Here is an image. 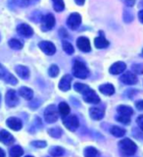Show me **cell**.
I'll list each match as a JSON object with an SVG mask.
<instances>
[{"label": "cell", "instance_id": "cell-18", "mask_svg": "<svg viewBox=\"0 0 143 157\" xmlns=\"http://www.w3.org/2000/svg\"><path fill=\"white\" fill-rule=\"evenodd\" d=\"M19 94L27 100H31L33 97V91L27 86H23L19 90Z\"/></svg>", "mask_w": 143, "mask_h": 157}, {"label": "cell", "instance_id": "cell-31", "mask_svg": "<svg viewBox=\"0 0 143 157\" xmlns=\"http://www.w3.org/2000/svg\"><path fill=\"white\" fill-rule=\"evenodd\" d=\"M49 135L51 136L55 137V139H58V137H60L63 134V132L61 129H59V128H53V129H50L48 131Z\"/></svg>", "mask_w": 143, "mask_h": 157}, {"label": "cell", "instance_id": "cell-33", "mask_svg": "<svg viewBox=\"0 0 143 157\" xmlns=\"http://www.w3.org/2000/svg\"><path fill=\"white\" fill-rule=\"evenodd\" d=\"M73 88L77 91V92H80V93H82L85 92L86 90H88L89 88V86H87L86 85H83V83H80V82H76L75 83V86H73Z\"/></svg>", "mask_w": 143, "mask_h": 157}, {"label": "cell", "instance_id": "cell-11", "mask_svg": "<svg viewBox=\"0 0 143 157\" xmlns=\"http://www.w3.org/2000/svg\"><path fill=\"white\" fill-rule=\"evenodd\" d=\"M77 45L78 48H80V50H81L83 52H89L91 50L89 39L87 37H85V36L78 37L77 40Z\"/></svg>", "mask_w": 143, "mask_h": 157}, {"label": "cell", "instance_id": "cell-34", "mask_svg": "<svg viewBox=\"0 0 143 157\" xmlns=\"http://www.w3.org/2000/svg\"><path fill=\"white\" fill-rule=\"evenodd\" d=\"M12 1L19 7H27L31 4V0H12Z\"/></svg>", "mask_w": 143, "mask_h": 157}, {"label": "cell", "instance_id": "cell-24", "mask_svg": "<svg viewBox=\"0 0 143 157\" xmlns=\"http://www.w3.org/2000/svg\"><path fill=\"white\" fill-rule=\"evenodd\" d=\"M24 153V150L21 146L15 145L9 150V156L10 157H21Z\"/></svg>", "mask_w": 143, "mask_h": 157}, {"label": "cell", "instance_id": "cell-40", "mask_svg": "<svg viewBox=\"0 0 143 157\" xmlns=\"http://www.w3.org/2000/svg\"><path fill=\"white\" fill-rule=\"evenodd\" d=\"M135 107L137 108L138 110H143V100H139L135 103Z\"/></svg>", "mask_w": 143, "mask_h": 157}, {"label": "cell", "instance_id": "cell-10", "mask_svg": "<svg viewBox=\"0 0 143 157\" xmlns=\"http://www.w3.org/2000/svg\"><path fill=\"white\" fill-rule=\"evenodd\" d=\"M17 32L24 37H29L33 34V29L31 26L27 24H20L17 27Z\"/></svg>", "mask_w": 143, "mask_h": 157}, {"label": "cell", "instance_id": "cell-1", "mask_svg": "<svg viewBox=\"0 0 143 157\" xmlns=\"http://www.w3.org/2000/svg\"><path fill=\"white\" fill-rule=\"evenodd\" d=\"M120 153L124 157L132 156L137 149V146L134 141L130 139H124L119 142Z\"/></svg>", "mask_w": 143, "mask_h": 157}, {"label": "cell", "instance_id": "cell-7", "mask_svg": "<svg viewBox=\"0 0 143 157\" xmlns=\"http://www.w3.org/2000/svg\"><path fill=\"white\" fill-rule=\"evenodd\" d=\"M54 26H55V17L52 14H47L46 16L43 17L42 25H41L42 31L44 32L50 31L51 29H53Z\"/></svg>", "mask_w": 143, "mask_h": 157}, {"label": "cell", "instance_id": "cell-17", "mask_svg": "<svg viewBox=\"0 0 143 157\" xmlns=\"http://www.w3.org/2000/svg\"><path fill=\"white\" fill-rule=\"evenodd\" d=\"M0 141L4 144H11L14 142V136L9 132L2 130L0 132Z\"/></svg>", "mask_w": 143, "mask_h": 157}, {"label": "cell", "instance_id": "cell-13", "mask_svg": "<svg viewBox=\"0 0 143 157\" xmlns=\"http://www.w3.org/2000/svg\"><path fill=\"white\" fill-rule=\"evenodd\" d=\"M6 123H7V126L10 128V129H12L14 131H20L23 127L22 121L20 119H18V118H15V117L9 118Z\"/></svg>", "mask_w": 143, "mask_h": 157}, {"label": "cell", "instance_id": "cell-37", "mask_svg": "<svg viewBox=\"0 0 143 157\" xmlns=\"http://www.w3.org/2000/svg\"><path fill=\"white\" fill-rule=\"evenodd\" d=\"M32 145H33L34 147H37V148H42V147L46 146V142L43 140H36V141H32Z\"/></svg>", "mask_w": 143, "mask_h": 157}, {"label": "cell", "instance_id": "cell-26", "mask_svg": "<svg viewBox=\"0 0 143 157\" xmlns=\"http://www.w3.org/2000/svg\"><path fill=\"white\" fill-rule=\"evenodd\" d=\"M58 109H59V113H60L63 117L68 116L69 113H70V106H69L66 102H61L60 104H59Z\"/></svg>", "mask_w": 143, "mask_h": 157}, {"label": "cell", "instance_id": "cell-14", "mask_svg": "<svg viewBox=\"0 0 143 157\" xmlns=\"http://www.w3.org/2000/svg\"><path fill=\"white\" fill-rule=\"evenodd\" d=\"M71 83H72V77L70 75L64 76L60 82H59V88L63 91H68L71 88Z\"/></svg>", "mask_w": 143, "mask_h": 157}, {"label": "cell", "instance_id": "cell-47", "mask_svg": "<svg viewBox=\"0 0 143 157\" xmlns=\"http://www.w3.org/2000/svg\"><path fill=\"white\" fill-rule=\"evenodd\" d=\"M26 157H32V156H26Z\"/></svg>", "mask_w": 143, "mask_h": 157}, {"label": "cell", "instance_id": "cell-29", "mask_svg": "<svg viewBox=\"0 0 143 157\" xmlns=\"http://www.w3.org/2000/svg\"><path fill=\"white\" fill-rule=\"evenodd\" d=\"M52 2H53V7L57 12H61L65 8V3H64L63 0H52Z\"/></svg>", "mask_w": 143, "mask_h": 157}, {"label": "cell", "instance_id": "cell-6", "mask_svg": "<svg viewBox=\"0 0 143 157\" xmlns=\"http://www.w3.org/2000/svg\"><path fill=\"white\" fill-rule=\"evenodd\" d=\"M81 24V16L78 13H73L68 18L67 25L71 29H77Z\"/></svg>", "mask_w": 143, "mask_h": 157}, {"label": "cell", "instance_id": "cell-46", "mask_svg": "<svg viewBox=\"0 0 143 157\" xmlns=\"http://www.w3.org/2000/svg\"><path fill=\"white\" fill-rule=\"evenodd\" d=\"M60 33H61V34H63V36H64V37H66V36H68V34H67V33H63V29H61V32H60Z\"/></svg>", "mask_w": 143, "mask_h": 157}, {"label": "cell", "instance_id": "cell-35", "mask_svg": "<svg viewBox=\"0 0 143 157\" xmlns=\"http://www.w3.org/2000/svg\"><path fill=\"white\" fill-rule=\"evenodd\" d=\"M49 76L52 77V78H55L58 76L59 74V68L56 65H52L50 68H49Z\"/></svg>", "mask_w": 143, "mask_h": 157}, {"label": "cell", "instance_id": "cell-16", "mask_svg": "<svg viewBox=\"0 0 143 157\" xmlns=\"http://www.w3.org/2000/svg\"><path fill=\"white\" fill-rule=\"evenodd\" d=\"M89 115L93 120L99 121L104 117V110H102L101 108L92 107L89 109Z\"/></svg>", "mask_w": 143, "mask_h": 157}, {"label": "cell", "instance_id": "cell-8", "mask_svg": "<svg viewBox=\"0 0 143 157\" xmlns=\"http://www.w3.org/2000/svg\"><path fill=\"white\" fill-rule=\"evenodd\" d=\"M38 46L46 55H53V54L56 52L55 45L50 41H45V40L41 41V42H39Z\"/></svg>", "mask_w": 143, "mask_h": 157}, {"label": "cell", "instance_id": "cell-39", "mask_svg": "<svg viewBox=\"0 0 143 157\" xmlns=\"http://www.w3.org/2000/svg\"><path fill=\"white\" fill-rule=\"evenodd\" d=\"M136 122H137V125H138V127L143 131V115H140L138 118H137Z\"/></svg>", "mask_w": 143, "mask_h": 157}, {"label": "cell", "instance_id": "cell-44", "mask_svg": "<svg viewBox=\"0 0 143 157\" xmlns=\"http://www.w3.org/2000/svg\"><path fill=\"white\" fill-rule=\"evenodd\" d=\"M75 1H76V3L77 5H80V6H81V5L85 4V0H75Z\"/></svg>", "mask_w": 143, "mask_h": 157}, {"label": "cell", "instance_id": "cell-19", "mask_svg": "<svg viewBox=\"0 0 143 157\" xmlns=\"http://www.w3.org/2000/svg\"><path fill=\"white\" fill-rule=\"evenodd\" d=\"M99 90L105 95H112L115 93V87L111 83H106V85H102L99 86Z\"/></svg>", "mask_w": 143, "mask_h": 157}, {"label": "cell", "instance_id": "cell-45", "mask_svg": "<svg viewBox=\"0 0 143 157\" xmlns=\"http://www.w3.org/2000/svg\"><path fill=\"white\" fill-rule=\"evenodd\" d=\"M0 157H5V152L0 148Z\"/></svg>", "mask_w": 143, "mask_h": 157}, {"label": "cell", "instance_id": "cell-15", "mask_svg": "<svg viewBox=\"0 0 143 157\" xmlns=\"http://www.w3.org/2000/svg\"><path fill=\"white\" fill-rule=\"evenodd\" d=\"M126 68V65L124 62H116L110 67V73L112 75H119L122 73Z\"/></svg>", "mask_w": 143, "mask_h": 157}, {"label": "cell", "instance_id": "cell-23", "mask_svg": "<svg viewBox=\"0 0 143 157\" xmlns=\"http://www.w3.org/2000/svg\"><path fill=\"white\" fill-rule=\"evenodd\" d=\"M110 132L116 137H121V136H124L126 135V130L122 129V128H121V127L113 126L110 129Z\"/></svg>", "mask_w": 143, "mask_h": 157}, {"label": "cell", "instance_id": "cell-12", "mask_svg": "<svg viewBox=\"0 0 143 157\" xmlns=\"http://www.w3.org/2000/svg\"><path fill=\"white\" fill-rule=\"evenodd\" d=\"M121 81L127 86H132V85H135L137 82V78L134 73L126 72L124 75L121 77Z\"/></svg>", "mask_w": 143, "mask_h": 157}, {"label": "cell", "instance_id": "cell-36", "mask_svg": "<svg viewBox=\"0 0 143 157\" xmlns=\"http://www.w3.org/2000/svg\"><path fill=\"white\" fill-rule=\"evenodd\" d=\"M117 121L122 123V124H129V123L130 122V117H126V116L118 115L117 116Z\"/></svg>", "mask_w": 143, "mask_h": 157}, {"label": "cell", "instance_id": "cell-43", "mask_svg": "<svg viewBox=\"0 0 143 157\" xmlns=\"http://www.w3.org/2000/svg\"><path fill=\"white\" fill-rule=\"evenodd\" d=\"M138 19L141 23H143V10H141V11L138 13Z\"/></svg>", "mask_w": 143, "mask_h": 157}, {"label": "cell", "instance_id": "cell-41", "mask_svg": "<svg viewBox=\"0 0 143 157\" xmlns=\"http://www.w3.org/2000/svg\"><path fill=\"white\" fill-rule=\"evenodd\" d=\"M125 1H126V4L129 7H132L135 3V0H125Z\"/></svg>", "mask_w": 143, "mask_h": 157}, {"label": "cell", "instance_id": "cell-9", "mask_svg": "<svg viewBox=\"0 0 143 157\" xmlns=\"http://www.w3.org/2000/svg\"><path fill=\"white\" fill-rule=\"evenodd\" d=\"M18 103H19V98L16 91L13 90H8L6 94V104L9 107H14L18 105Z\"/></svg>", "mask_w": 143, "mask_h": 157}, {"label": "cell", "instance_id": "cell-38", "mask_svg": "<svg viewBox=\"0 0 143 157\" xmlns=\"http://www.w3.org/2000/svg\"><path fill=\"white\" fill-rule=\"evenodd\" d=\"M132 69H134V71L137 74L143 73V66H141V65H134L132 66Z\"/></svg>", "mask_w": 143, "mask_h": 157}, {"label": "cell", "instance_id": "cell-30", "mask_svg": "<svg viewBox=\"0 0 143 157\" xmlns=\"http://www.w3.org/2000/svg\"><path fill=\"white\" fill-rule=\"evenodd\" d=\"M63 49L64 51H65L67 54H69V55H72V54L75 52V49H73V46L72 45V44L69 42V41H66L64 40L63 41Z\"/></svg>", "mask_w": 143, "mask_h": 157}, {"label": "cell", "instance_id": "cell-27", "mask_svg": "<svg viewBox=\"0 0 143 157\" xmlns=\"http://www.w3.org/2000/svg\"><path fill=\"white\" fill-rule=\"evenodd\" d=\"M98 156H99V152L94 147L89 146L85 149V157H98Z\"/></svg>", "mask_w": 143, "mask_h": 157}, {"label": "cell", "instance_id": "cell-28", "mask_svg": "<svg viewBox=\"0 0 143 157\" xmlns=\"http://www.w3.org/2000/svg\"><path fill=\"white\" fill-rule=\"evenodd\" d=\"M8 44H9L10 47H11L12 49H15V50H20V49L23 48V43L20 41L19 39H16V38L10 39Z\"/></svg>", "mask_w": 143, "mask_h": 157}, {"label": "cell", "instance_id": "cell-25", "mask_svg": "<svg viewBox=\"0 0 143 157\" xmlns=\"http://www.w3.org/2000/svg\"><path fill=\"white\" fill-rule=\"evenodd\" d=\"M49 153L53 157H60L64 155L65 151H64V149L60 146H53L50 148V150H49Z\"/></svg>", "mask_w": 143, "mask_h": 157}, {"label": "cell", "instance_id": "cell-20", "mask_svg": "<svg viewBox=\"0 0 143 157\" xmlns=\"http://www.w3.org/2000/svg\"><path fill=\"white\" fill-rule=\"evenodd\" d=\"M15 70H16V73L19 75V77L22 78H24V80H26V78H28V76H29L28 69L27 67H24V66H22V65L16 66Z\"/></svg>", "mask_w": 143, "mask_h": 157}, {"label": "cell", "instance_id": "cell-22", "mask_svg": "<svg viewBox=\"0 0 143 157\" xmlns=\"http://www.w3.org/2000/svg\"><path fill=\"white\" fill-rule=\"evenodd\" d=\"M94 44H95V46L97 48L102 49V48L108 47V45H109V41H108L107 39L104 36H98V37L95 38Z\"/></svg>", "mask_w": 143, "mask_h": 157}, {"label": "cell", "instance_id": "cell-21", "mask_svg": "<svg viewBox=\"0 0 143 157\" xmlns=\"http://www.w3.org/2000/svg\"><path fill=\"white\" fill-rule=\"evenodd\" d=\"M118 113H119V115L121 116H126V117H130L132 115V111L131 107H129V106H126V105H121L118 107Z\"/></svg>", "mask_w": 143, "mask_h": 157}, {"label": "cell", "instance_id": "cell-2", "mask_svg": "<svg viewBox=\"0 0 143 157\" xmlns=\"http://www.w3.org/2000/svg\"><path fill=\"white\" fill-rule=\"evenodd\" d=\"M73 76L80 78H86L89 75V71L86 66L81 61H76L73 66Z\"/></svg>", "mask_w": 143, "mask_h": 157}, {"label": "cell", "instance_id": "cell-5", "mask_svg": "<svg viewBox=\"0 0 143 157\" xmlns=\"http://www.w3.org/2000/svg\"><path fill=\"white\" fill-rule=\"evenodd\" d=\"M82 97L83 100L87 103H93V104H96V103L100 102V98L96 94V92L91 90V88H88L85 92L82 93Z\"/></svg>", "mask_w": 143, "mask_h": 157}, {"label": "cell", "instance_id": "cell-4", "mask_svg": "<svg viewBox=\"0 0 143 157\" xmlns=\"http://www.w3.org/2000/svg\"><path fill=\"white\" fill-rule=\"evenodd\" d=\"M63 123H64V125L66 126L67 129L72 131V132L76 131L78 128V126H80V122H78V119L77 118V116H75V115L65 116V118L63 119Z\"/></svg>", "mask_w": 143, "mask_h": 157}, {"label": "cell", "instance_id": "cell-3", "mask_svg": "<svg viewBox=\"0 0 143 157\" xmlns=\"http://www.w3.org/2000/svg\"><path fill=\"white\" fill-rule=\"evenodd\" d=\"M44 120L49 124L55 123L58 120V110L55 105L48 106L44 111Z\"/></svg>", "mask_w": 143, "mask_h": 157}, {"label": "cell", "instance_id": "cell-42", "mask_svg": "<svg viewBox=\"0 0 143 157\" xmlns=\"http://www.w3.org/2000/svg\"><path fill=\"white\" fill-rule=\"evenodd\" d=\"M5 74H6V71H5L4 68L0 65V78H3L5 76Z\"/></svg>", "mask_w": 143, "mask_h": 157}, {"label": "cell", "instance_id": "cell-32", "mask_svg": "<svg viewBox=\"0 0 143 157\" xmlns=\"http://www.w3.org/2000/svg\"><path fill=\"white\" fill-rule=\"evenodd\" d=\"M3 78H4L5 82H8V83H11V85H17V82H18L17 78H15L13 75H11V74H9V73L5 74V76Z\"/></svg>", "mask_w": 143, "mask_h": 157}]
</instances>
